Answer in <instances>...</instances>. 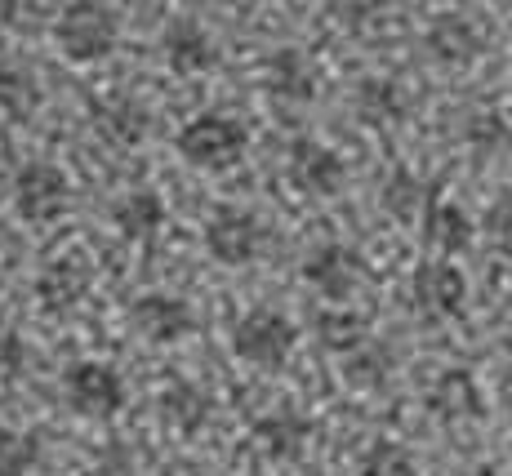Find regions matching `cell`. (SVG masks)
Masks as SVG:
<instances>
[{
	"label": "cell",
	"mask_w": 512,
	"mask_h": 476,
	"mask_svg": "<svg viewBox=\"0 0 512 476\" xmlns=\"http://www.w3.org/2000/svg\"><path fill=\"white\" fill-rule=\"evenodd\" d=\"M268 89L277 98H290V103H308L317 98V67L303 49L285 45V49H272L268 58Z\"/></svg>",
	"instance_id": "obj_13"
},
{
	"label": "cell",
	"mask_w": 512,
	"mask_h": 476,
	"mask_svg": "<svg viewBox=\"0 0 512 476\" xmlns=\"http://www.w3.org/2000/svg\"><path fill=\"white\" fill-rule=\"evenodd\" d=\"M14 14H18V5H14V0H0V27H9V23H14Z\"/></svg>",
	"instance_id": "obj_32"
},
{
	"label": "cell",
	"mask_w": 512,
	"mask_h": 476,
	"mask_svg": "<svg viewBox=\"0 0 512 476\" xmlns=\"http://www.w3.org/2000/svg\"><path fill=\"white\" fill-rule=\"evenodd\" d=\"M161 54L170 63L174 76H201L219 63V49H214V36L205 32L196 18H174L161 32Z\"/></svg>",
	"instance_id": "obj_10"
},
{
	"label": "cell",
	"mask_w": 512,
	"mask_h": 476,
	"mask_svg": "<svg viewBox=\"0 0 512 476\" xmlns=\"http://www.w3.org/2000/svg\"><path fill=\"white\" fill-rule=\"evenodd\" d=\"M0 112L9 121H32L41 112V85L27 67L18 63H0Z\"/></svg>",
	"instance_id": "obj_22"
},
{
	"label": "cell",
	"mask_w": 512,
	"mask_h": 476,
	"mask_svg": "<svg viewBox=\"0 0 512 476\" xmlns=\"http://www.w3.org/2000/svg\"><path fill=\"white\" fill-rule=\"evenodd\" d=\"M27 361V347H23V334L14 330V325L0 321V383L5 379H18V370H23Z\"/></svg>",
	"instance_id": "obj_29"
},
{
	"label": "cell",
	"mask_w": 512,
	"mask_h": 476,
	"mask_svg": "<svg viewBox=\"0 0 512 476\" xmlns=\"http://www.w3.org/2000/svg\"><path fill=\"white\" fill-rule=\"evenodd\" d=\"M334 14L348 18V23H366L370 14H379V5H334Z\"/></svg>",
	"instance_id": "obj_31"
},
{
	"label": "cell",
	"mask_w": 512,
	"mask_h": 476,
	"mask_svg": "<svg viewBox=\"0 0 512 476\" xmlns=\"http://www.w3.org/2000/svg\"><path fill=\"white\" fill-rule=\"evenodd\" d=\"M486 241L495 245L504 259H512V192H504L486 210Z\"/></svg>",
	"instance_id": "obj_28"
},
{
	"label": "cell",
	"mask_w": 512,
	"mask_h": 476,
	"mask_svg": "<svg viewBox=\"0 0 512 476\" xmlns=\"http://www.w3.org/2000/svg\"><path fill=\"white\" fill-rule=\"evenodd\" d=\"M464 476H499V468H490V463H481V468H468Z\"/></svg>",
	"instance_id": "obj_33"
},
{
	"label": "cell",
	"mask_w": 512,
	"mask_h": 476,
	"mask_svg": "<svg viewBox=\"0 0 512 476\" xmlns=\"http://www.w3.org/2000/svg\"><path fill=\"white\" fill-rule=\"evenodd\" d=\"M147 125H152L147 107L134 103V98H125V94H116V98H107V103L94 107V130L112 147H139L147 138Z\"/></svg>",
	"instance_id": "obj_14"
},
{
	"label": "cell",
	"mask_w": 512,
	"mask_h": 476,
	"mask_svg": "<svg viewBox=\"0 0 512 476\" xmlns=\"http://www.w3.org/2000/svg\"><path fill=\"white\" fill-rule=\"evenodd\" d=\"M428 187L419 183L415 174L406 170V165H397V170L388 174V183H383V192H379V201H383V210H388L397 223H415V214L428 205Z\"/></svg>",
	"instance_id": "obj_24"
},
{
	"label": "cell",
	"mask_w": 512,
	"mask_h": 476,
	"mask_svg": "<svg viewBox=\"0 0 512 476\" xmlns=\"http://www.w3.org/2000/svg\"><path fill=\"white\" fill-rule=\"evenodd\" d=\"M312 330H317L321 347H330V352L352 356L357 347H366V316L343 312V307H330V312H321L317 321H312Z\"/></svg>",
	"instance_id": "obj_23"
},
{
	"label": "cell",
	"mask_w": 512,
	"mask_h": 476,
	"mask_svg": "<svg viewBox=\"0 0 512 476\" xmlns=\"http://www.w3.org/2000/svg\"><path fill=\"white\" fill-rule=\"evenodd\" d=\"M468 299V281L455 263H419L410 276V307H419L432 321H446L459 316Z\"/></svg>",
	"instance_id": "obj_7"
},
{
	"label": "cell",
	"mask_w": 512,
	"mask_h": 476,
	"mask_svg": "<svg viewBox=\"0 0 512 476\" xmlns=\"http://www.w3.org/2000/svg\"><path fill=\"white\" fill-rule=\"evenodd\" d=\"M428 49L441 63H468L481 54V27L468 14H441L428 27Z\"/></svg>",
	"instance_id": "obj_17"
},
{
	"label": "cell",
	"mask_w": 512,
	"mask_h": 476,
	"mask_svg": "<svg viewBox=\"0 0 512 476\" xmlns=\"http://www.w3.org/2000/svg\"><path fill=\"white\" fill-rule=\"evenodd\" d=\"M90 281L94 276L81 259H54L36 276V294H41L45 312H72V307L90 294Z\"/></svg>",
	"instance_id": "obj_12"
},
{
	"label": "cell",
	"mask_w": 512,
	"mask_h": 476,
	"mask_svg": "<svg viewBox=\"0 0 512 476\" xmlns=\"http://www.w3.org/2000/svg\"><path fill=\"white\" fill-rule=\"evenodd\" d=\"M348 383L352 388H383L392 374V352L388 347H357V352L348 356Z\"/></svg>",
	"instance_id": "obj_27"
},
{
	"label": "cell",
	"mask_w": 512,
	"mask_h": 476,
	"mask_svg": "<svg viewBox=\"0 0 512 476\" xmlns=\"http://www.w3.org/2000/svg\"><path fill=\"white\" fill-rule=\"evenodd\" d=\"M303 281L317 285L326 299H348L352 285L361 281V254L343 241H326L303 259Z\"/></svg>",
	"instance_id": "obj_11"
},
{
	"label": "cell",
	"mask_w": 512,
	"mask_h": 476,
	"mask_svg": "<svg viewBox=\"0 0 512 476\" xmlns=\"http://www.w3.org/2000/svg\"><path fill=\"white\" fill-rule=\"evenodd\" d=\"M205 476H214V472H205Z\"/></svg>",
	"instance_id": "obj_34"
},
{
	"label": "cell",
	"mask_w": 512,
	"mask_h": 476,
	"mask_svg": "<svg viewBox=\"0 0 512 476\" xmlns=\"http://www.w3.org/2000/svg\"><path fill=\"white\" fill-rule=\"evenodd\" d=\"M90 476H134V468H130V459H125V454H107V459L98 463Z\"/></svg>",
	"instance_id": "obj_30"
},
{
	"label": "cell",
	"mask_w": 512,
	"mask_h": 476,
	"mask_svg": "<svg viewBox=\"0 0 512 476\" xmlns=\"http://www.w3.org/2000/svg\"><path fill=\"white\" fill-rule=\"evenodd\" d=\"M285 174H290V183L299 187L303 196H334L343 187V178H348L343 156L330 152V147L317 143V138H294Z\"/></svg>",
	"instance_id": "obj_9"
},
{
	"label": "cell",
	"mask_w": 512,
	"mask_h": 476,
	"mask_svg": "<svg viewBox=\"0 0 512 476\" xmlns=\"http://www.w3.org/2000/svg\"><path fill=\"white\" fill-rule=\"evenodd\" d=\"M410 112V94L388 76H366L357 85V116L366 125H397Z\"/></svg>",
	"instance_id": "obj_19"
},
{
	"label": "cell",
	"mask_w": 512,
	"mask_h": 476,
	"mask_svg": "<svg viewBox=\"0 0 512 476\" xmlns=\"http://www.w3.org/2000/svg\"><path fill=\"white\" fill-rule=\"evenodd\" d=\"M205 250H210V259L223 263V267L254 263L263 250L259 218L245 214V210H219L210 223H205Z\"/></svg>",
	"instance_id": "obj_6"
},
{
	"label": "cell",
	"mask_w": 512,
	"mask_h": 476,
	"mask_svg": "<svg viewBox=\"0 0 512 476\" xmlns=\"http://www.w3.org/2000/svg\"><path fill=\"white\" fill-rule=\"evenodd\" d=\"M72 205V183L54 161H27L14 178V210L27 223H54Z\"/></svg>",
	"instance_id": "obj_4"
},
{
	"label": "cell",
	"mask_w": 512,
	"mask_h": 476,
	"mask_svg": "<svg viewBox=\"0 0 512 476\" xmlns=\"http://www.w3.org/2000/svg\"><path fill=\"white\" fill-rule=\"evenodd\" d=\"M299 343V330H294L290 316H281L277 307H250L241 321L232 325V352L250 365H285V356Z\"/></svg>",
	"instance_id": "obj_3"
},
{
	"label": "cell",
	"mask_w": 512,
	"mask_h": 476,
	"mask_svg": "<svg viewBox=\"0 0 512 476\" xmlns=\"http://www.w3.org/2000/svg\"><path fill=\"white\" fill-rule=\"evenodd\" d=\"M121 36V18L112 5H90V0H76L58 14L54 23V41L72 63H98L116 49Z\"/></svg>",
	"instance_id": "obj_2"
},
{
	"label": "cell",
	"mask_w": 512,
	"mask_h": 476,
	"mask_svg": "<svg viewBox=\"0 0 512 476\" xmlns=\"http://www.w3.org/2000/svg\"><path fill=\"white\" fill-rule=\"evenodd\" d=\"M357 476H419L415 450L401 441H374L357 459Z\"/></svg>",
	"instance_id": "obj_25"
},
{
	"label": "cell",
	"mask_w": 512,
	"mask_h": 476,
	"mask_svg": "<svg viewBox=\"0 0 512 476\" xmlns=\"http://www.w3.org/2000/svg\"><path fill=\"white\" fill-rule=\"evenodd\" d=\"M428 405L437 419H477L481 414V396H477V383H472L468 370H446L437 383L428 388Z\"/></svg>",
	"instance_id": "obj_18"
},
{
	"label": "cell",
	"mask_w": 512,
	"mask_h": 476,
	"mask_svg": "<svg viewBox=\"0 0 512 476\" xmlns=\"http://www.w3.org/2000/svg\"><path fill=\"white\" fill-rule=\"evenodd\" d=\"M161 419L170 423L174 432H183V436H192V432H201L205 428V419H210V396H205L196 383H170V388L161 392Z\"/></svg>",
	"instance_id": "obj_21"
},
{
	"label": "cell",
	"mask_w": 512,
	"mask_h": 476,
	"mask_svg": "<svg viewBox=\"0 0 512 476\" xmlns=\"http://www.w3.org/2000/svg\"><path fill=\"white\" fill-rule=\"evenodd\" d=\"M179 156L187 165H196V170H232V165L245 161V147H250V134H245L241 121H232V116L223 112H201L196 121H187L179 130Z\"/></svg>",
	"instance_id": "obj_1"
},
{
	"label": "cell",
	"mask_w": 512,
	"mask_h": 476,
	"mask_svg": "<svg viewBox=\"0 0 512 476\" xmlns=\"http://www.w3.org/2000/svg\"><path fill=\"white\" fill-rule=\"evenodd\" d=\"M130 325L152 343H179L196 330V312L187 299H179V294L152 290V294H143V299L130 303Z\"/></svg>",
	"instance_id": "obj_8"
},
{
	"label": "cell",
	"mask_w": 512,
	"mask_h": 476,
	"mask_svg": "<svg viewBox=\"0 0 512 476\" xmlns=\"http://www.w3.org/2000/svg\"><path fill=\"white\" fill-rule=\"evenodd\" d=\"M423 232H428V241L437 245L441 254H464L472 245V218L464 205L432 192L428 205H423Z\"/></svg>",
	"instance_id": "obj_15"
},
{
	"label": "cell",
	"mask_w": 512,
	"mask_h": 476,
	"mask_svg": "<svg viewBox=\"0 0 512 476\" xmlns=\"http://www.w3.org/2000/svg\"><path fill=\"white\" fill-rule=\"evenodd\" d=\"M112 223L121 227V236H130V241H152L165 227V201L156 192H147V187H139V192L121 196V201L112 205Z\"/></svg>",
	"instance_id": "obj_20"
},
{
	"label": "cell",
	"mask_w": 512,
	"mask_h": 476,
	"mask_svg": "<svg viewBox=\"0 0 512 476\" xmlns=\"http://www.w3.org/2000/svg\"><path fill=\"white\" fill-rule=\"evenodd\" d=\"M308 436H312V423L303 419L299 410H290V405L263 414V419L254 423V441H259V450L272 454V459H299Z\"/></svg>",
	"instance_id": "obj_16"
},
{
	"label": "cell",
	"mask_w": 512,
	"mask_h": 476,
	"mask_svg": "<svg viewBox=\"0 0 512 476\" xmlns=\"http://www.w3.org/2000/svg\"><path fill=\"white\" fill-rule=\"evenodd\" d=\"M63 392L67 405L85 419H112L125 405V379L107 361H76L63 374Z\"/></svg>",
	"instance_id": "obj_5"
},
{
	"label": "cell",
	"mask_w": 512,
	"mask_h": 476,
	"mask_svg": "<svg viewBox=\"0 0 512 476\" xmlns=\"http://www.w3.org/2000/svg\"><path fill=\"white\" fill-rule=\"evenodd\" d=\"M41 463V436L0 428V476H27Z\"/></svg>",
	"instance_id": "obj_26"
}]
</instances>
